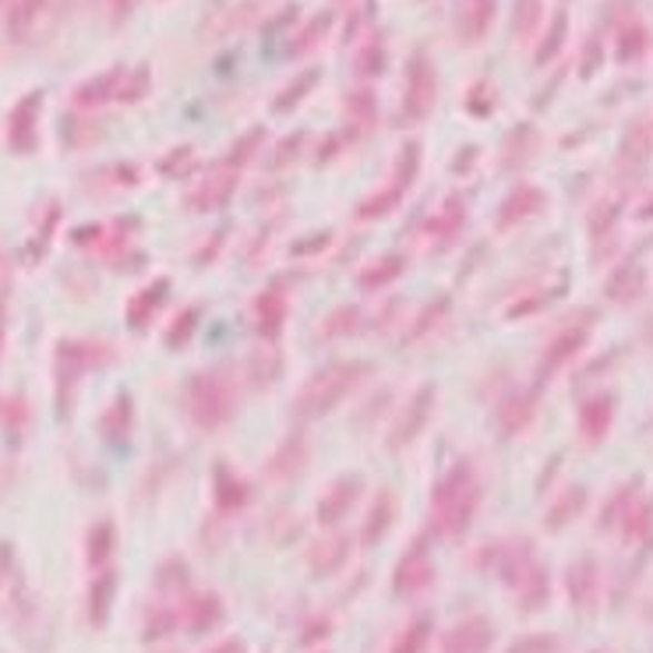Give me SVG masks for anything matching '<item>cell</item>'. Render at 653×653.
<instances>
[{"label": "cell", "instance_id": "6da1fadb", "mask_svg": "<svg viewBox=\"0 0 653 653\" xmlns=\"http://www.w3.org/2000/svg\"><path fill=\"white\" fill-rule=\"evenodd\" d=\"M372 375H375V364H367V360H336L329 367H321V372H315L294 399L297 417L318 421L325 414H333L336 406L346 396H354Z\"/></svg>", "mask_w": 653, "mask_h": 653}, {"label": "cell", "instance_id": "7a4b0ae2", "mask_svg": "<svg viewBox=\"0 0 653 653\" xmlns=\"http://www.w3.org/2000/svg\"><path fill=\"white\" fill-rule=\"evenodd\" d=\"M184 406L201 432H219L237 410V385L227 372H198L184 385Z\"/></svg>", "mask_w": 653, "mask_h": 653}, {"label": "cell", "instance_id": "3957f363", "mask_svg": "<svg viewBox=\"0 0 653 653\" xmlns=\"http://www.w3.org/2000/svg\"><path fill=\"white\" fill-rule=\"evenodd\" d=\"M477 502H481V484H477L474 463H456L453 471L442 477V484L435 487L438 530H445V534H453V537L463 534L477 513Z\"/></svg>", "mask_w": 653, "mask_h": 653}, {"label": "cell", "instance_id": "277c9868", "mask_svg": "<svg viewBox=\"0 0 653 653\" xmlns=\"http://www.w3.org/2000/svg\"><path fill=\"white\" fill-rule=\"evenodd\" d=\"M438 99V71L427 53H414L410 68H406V96H403V117L421 125V120L435 110Z\"/></svg>", "mask_w": 653, "mask_h": 653}, {"label": "cell", "instance_id": "5b68a950", "mask_svg": "<svg viewBox=\"0 0 653 653\" xmlns=\"http://www.w3.org/2000/svg\"><path fill=\"white\" fill-rule=\"evenodd\" d=\"M237 191V170L234 167H222L216 174H209L201 184H195L191 195L184 198V206L195 209V212H212L219 206H227Z\"/></svg>", "mask_w": 653, "mask_h": 653}, {"label": "cell", "instance_id": "8992f818", "mask_svg": "<svg viewBox=\"0 0 653 653\" xmlns=\"http://www.w3.org/2000/svg\"><path fill=\"white\" fill-rule=\"evenodd\" d=\"M590 321H594V315H586L573 325H565V329L547 343V350H544V360H541V375H551V372H558V367H565L568 360H573L586 339H590Z\"/></svg>", "mask_w": 653, "mask_h": 653}, {"label": "cell", "instance_id": "52a82bcc", "mask_svg": "<svg viewBox=\"0 0 653 653\" xmlns=\"http://www.w3.org/2000/svg\"><path fill=\"white\" fill-rule=\"evenodd\" d=\"M544 206H547V195L541 188H534V184H520V188L508 191V198L498 206L495 227L498 230H513V227H520V222L541 216Z\"/></svg>", "mask_w": 653, "mask_h": 653}, {"label": "cell", "instance_id": "ba28073f", "mask_svg": "<svg viewBox=\"0 0 653 653\" xmlns=\"http://www.w3.org/2000/svg\"><path fill=\"white\" fill-rule=\"evenodd\" d=\"M432 406H435V385L427 382V385H421V389L414 393V399L406 403V410H403V417L396 421V427H393V435H389V445L393 448H403V445H410L421 432H424V424H427V417H432Z\"/></svg>", "mask_w": 653, "mask_h": 653}, {"label": "cell", "instance_id": "9c48e42d", "mask_svg": "<svg viewBox=\"0 0 653 653\" xmlns=\"http://www.w3.org/2000/svg\"><path fill=\"white\" fill-rule=\"evenodd\" d=\"M537 414V389H530V393H508L502 403H498V410H495V424H498V432L505 438H513L520 435L523 427H530V421H534Z\"/></svg>", "mask_w": 653, "mask_h": 653}, {"label": "cell", "instance_id": "30bf717a", "mask_svg": "<svg viewBox=\"0 0 653 653\" xmlns=\"http://www.w3.org/2000/svg\"><path fill=\"white\" fill-rule=\"evenodd\" d=\"M611 424H615V396L597 393L580 406V435L590 445H601L611 432Z\"/></svg>", "mask_w": 653, "mask_h": 653}, {"label": "cell", "instance_id": "8fae6325", "mask_svg": "<svg viewBox=\"0 0 653 653\" xmlns=\"http://www.w3.org/2000/svg\"><path fill=\"white\" fill-rule=\"evenodd\" d=\"M495 11H498V0H463L459 26H456L463 43H481L495 22Z\"/></svg>", "mask_w": 653, "mask_h": 653}, {"label": "cell", "instance_id": "7c38bea8", "mask_svg": "<svg viewBox=\"0 0 653 653\" xmlns=\"http://www.w3.org/2000/svg\"><path fill=\"white\" fill-rule=\"evenodd\" d=\"M258 14V0H237V4H230V8H219L209 22H206V36L212 39H219V36H230V32H237L240 26H248L251 18Z\"/></svg>", "mask_w": 653, "mask_h": 653}, {"label": "cell", "instance_id": "4fadbf2b", "mask_svg": "<svg viewBox=\"0 0 653 653\" xmlns=\"http://www.w3.org/2000/svg\"><path fill=\"white\" fill-rule=\"evenodd\" d=\"M304 459H308V442H304L300 435H290L273 453V459H269V477H276V481L294 477L300 466H304Z\"/></svg>", "mask_w": 653, "mask_h": 653}, {"label": "cell", "instance_id": "5bb4252c", "mask_svg": "<svg viewBox=\"0 0 653 653\" xmlns=\"http://www.w3.org/2000/svg\"><path fill=\"white\" fill-rule=\"evenodd\" d=\"M255 311H258V333L265 339H276L283 333V321H287V297L279 290H265Z\"/></svg>", "mask_w": 653, "mask_h": 653}, {"label": "cell", "instance_id": "9a60e30c", "mask_svg": "<svg viewBox=\"0 0 653 653\" xmlns=\"http://www.w3.org/2000/svg\"><path fill=\"white\" fill-rule=\"evenodd\" d=\"M120 78H125V68H113V71H107V75H99V78L86 81V86L78 89L75 103H78V107L110 103V99H117V92H120Z\"/></svg>", "mask_w": 653, "mask_h": 653}, {"label": "cell", "instance_id": "2e32d148", "mask_svg": "<svg viewBox=\"0 0 653 653\" xmlns=\"http://www.w3.org/2000/svg\"><path fill=\"white\" fill-rule=\"evenodd\" d=\"M170 294V283H152L149 290H141L131 304H128V321L135 325V329H146V325L152 321V315L162 308V297Z\"/></svg>", "mask_w": 653, "mask_h": 653}, {"label": "cell", "instance_id": "e0dca14e", "mask_svg": "<svg viewBox=\"0 0 653 653\" xmlns=\"http://www.w3.org/2000/svg\"><path fill=\"white\" fill-rule=\"evenodd\" d=\"M403 269H406V258H403V255H385V258H378V261L367 265V269L357 276V287H360V290H378V287H385V283L399 279Z\"/></svg>", "mask_w": 653, "mask_h": 653}, {"label": "cell", "instance_id": "ac0fdd59", "mask_svg": "<svg viewBox=\"0 0 653 653\" xmlns=\"http://www.w3.org/2000/svg\"><path fill=\"white\" fill-rule=\"evenodd\" d=\"M360 481H354V477H346V481H339L336 487H333V492L329 495H325V502H321V523H336L343 513H346V508H350L354 505V498L360 495Z\"/></svg>", "mask_w": 653, "mask_h": 653}, {"label": "cell", "instance_id": "d6986e66", "mask_svg": "<svg viewBox=\"0 0 653 653\" xmlns=\"http://www.w3.org/2000/svg\"><path fill=\"white\" fill-rule=\"evenodd\" d=\"M36 113H39V96H29L26 103L14 110V120H11V146L14 149H32Z\"/></svg>", "mask_w": 653, "mask_h": 653}, {"label": "cell", "instance_id": "ffe728a7", "mask_svg": "<svg viewBox=\"0 0 653 653\" xmlns=\"http://www.w3.org/2000/svg\"><path fill=\"white\" fill-rule=\"evenodd\" d=\"M463 222H466V206H463L459 195H453L445 201V209L438 212V222H435V244L438 248H445V244L463 230Z\"/></svg>", "mask_w": 653, "mask_h": 653}, {"label": "cell", "instance_id": "44dd1931", "mask_svg": "<svg viewBox=\"0 0 653 653\" xmlns=\"http://www.w3.org/2000/svg\"><path fill=\"white\" fill-rule=\"evenodd\" d=\"M360 308L357 304H346V308H336L329 318L321 321V339H346V336H354L360 329Z\"/></svg>", "mask_w": 653, "mask_h": 653}, {"label": "cell", "instance_id": "7402d4cb", "mask_svg": "<svg viewBox=\"0 0 653 653\" xmlns=\"http://www.w3.org/2000/svg\"><path fill=\"white\" fill-rule=\"evenodd\" d=\"M650 152H653V135H650L646 125H640V120H636V125L629 128L619 156H622V162H629V167H640V162L650 159Z\"/></svg>", "mask_w": 653, "mask_h": 653}, {"label": "cell", "instance_id": "603a6c76", "mask_svg": "<svg viewBox=\"0 0 653 653\" xmlns=\"http://www.w3.org/2000/svg\"><path fill=\"white\" fill-rule=\"evenodd\" d=\"M604 294L611 300H622V304H629L632 297H640L643 294V269H636V265H629V269H619L615 276L607 279Z\"/></svg>", "mask_w": 653, "mask_h": 653}, {"label": "cell", "instance_id": "cb8c5ba5", "mask_svg": "<svg viewBox=\"0 0 653 653\" xmlns=\"http://www.w3.org/2000/svg\"><path fill=\"white\" fill-rule=\"evenodd\" d=\"M537 146H541L537 131L520 125L513 135H508V141H505V167H520V162H526V156L537 152Z\"/></svg>", "mask_w": 653, "mask_h": 653}, {"label": "cell", "instance_id": "d4e9b609", "mask_svg": "<svg viewBox=\"0 0 653 653\" xmlns=\"http://www.w3.org/2000/svg\"><path fill=\"white\" fill-rule=\"evenodd\" d=\"M597 590V565L594 562H576L573 573H568V594H573L576 604H590Z\"/></svg>", "mask_w": 653, "mask_h": 653}, {"label": "cell", "instance_id": "484cf974", "mask_svg": "<svg viewBox=\"0 0 653 653\" xmlns=\"http://www.w3.org/2000/svg\"><path fill=\"white\" fill-rule=\"evenodd\" d=\"M318 86V71H304L300 78H294L287 89L276 96V113H290L300 99H308V92Z\"/></svg>", "mask_w": 653, "mask_h": 653}, {"label": "cell", "instance_id": "4316f807", "mask_svg": "<svg viewBox=\"0 0 653 653\" xmlns=\"http://www.w3.org/2000/svg\"><path fill=\"white\" fill-rule=\"evenodd\" d=\"M216 492L222 498V505H244L248 502V484H244L230 466H216Z\"/></svg>", "mask_w": 653, "mask_h": 653}, {"label": "cell", "instance_id": "83f0119b", "mask_svg": "<svg viewBox=\"0 0 653 653\" xmlns=\"http://www.w3.org/2000/svg\"><path fill=\"white\" fill-rule=\"evenodd\" d=\"M149 89H152V75H149L146 65H141V68H135V71H125V78H120V92H117V99H120V103H138V99H146V96H149Z\"/></svg>", "mask_w": 653, "mask_h": 653}, {"label": "cell", "instance_id": "f1b7e54d", "mask_svg": "<svg viewBox=\"0 0 653 653\" xmlns=\"http://www.w3.org/2000/svg\"><path fill=\"white\" fill-rule=\"evenodd\" d=\"M385 60H389V50H385V39H372V43H364L360 50H357V71L364 75V78H375V75H382L385 71Z\"/></svg>", "mask_w": 653, "mask_h": 653}, {"label": "cell", "instance_id": "f546056e", "mask_svg": "<svg viewBox=\"0 0 653 653\" xmlns=\"http://www.w3.org/2000/svg\"><path fill=\"white\" fill-rule=\"evenodd\" d=\"M399 201H403V191L393 184L389 191H378V195H372V198H364V201H360V209H357V216H360V219H378V216H385V212H393V209L399 206Z\"/></svg>", "mask_w": 653, "mask_h": 653}, {"label": "cell", "instance_id": "4dcf8cb0", "mask_svg": "<svg viewBox=\"0 0 653 653\" xmlns=\"http://www.w3.org/2000/svg\"><path fill=\"white\" fill-rule=\"evenodd\" d=\"M541 11H544V0H516V11H513V29L520 39H526L530 32L537 29L541 22Z\"/></svg>", "mask_w": 653, "mask_h": 653}, {"label": "cell", "instance_id": "1f68e13d", "mask_svg": "<svg viewBox=\"0 0 653 653\" xmlns=\"http://www.w3.org/2000/svg\"><path fill=\"white\" fill-rule=\"evenodd\" d=\"M643 50H646V29L640 22L625 26L619 32V60H625V65H629V60L643 57Z\"/></svg>", "mask_w": 653, "mask_h": 653}, {"label": "cell", "instance_id": "d6a6232c", "mask_svg": "<svg viewBox=\"0 0 653 653\" xmlns=\"http://www.w3.org/2000/svg\"><path fill=\"white\" fill-rule=\"evenodd\" d=\"M329 26H333V14H318V18H311V22L304 26V32L294 39V50H290V53H308V50H315V47L321 43V36L329 32Z\"/></svg>", "mask_w": 653, "mask_h": 653}, {"label": "cell", "instance_id": "836d02e7", "mask_svg": "<svg viewBox=\"0 0 653 653\" xmlns=\"http://www.w3.org/2000/svg\"><path fill=\"white\" fill-rule=\"evenodd\" d=\"M565 32H568V18H565V14H555V26L547 29L544 43H541V50H537V65H547V60L562 50V43H565Z\"/></svg>", "mask_w": 653, "mask_h": 653}, {"label": "cell", "instance_id": "e575fe53", "mask_svg": "<svg viewBox=\"0 0 653 653\" xmlns=\"http://www.w3.org/2000/svg\"><path fill=\"white\" fill-rule=\"evenodd\" d=\"M583 502H586V492H583V487H568V495L558 502V508H551V516H547L551 530H558L562 520H573V516L580 513V508H583Z\"/></svg>", "mask_w": 653, "mask_h": 653}, {"label": "cell", "instance_id": "d590c367", "mask_svg": "<svg viewBox=\"0 0 653 653\" xmlns=\"http://www.w3.org/2000/svg\"><path fill=\"white\" fill-rule=\"evenodd\" d=\"M393 495H378V505H375V513L372 520H367V530H364V541H375L382 530H389V520H393Z\"/></svg>", "mask_w": 653, "mask_h": 653}, {"label": "cell", "instance_id": "8d00e7d4", "mask_svg": "<svg viewBox=\"0 0 653 653\" xmlns=\"http://www.w3.org/2000/svg\"><path fill=\"white\" fill-rule=\"evenodd\" d=\"M445 311H448V297H435L427 308L421 311V318H417V325L410 329V339H421V336H427L432 333V325L438 321V318H445Z\"/></svg>", "mask_w": 653, "mask_h": 653}, {"label": "cell", "instance_id": "74e56055", "mask_svg": "<svg viewBox=\"0 0 653 653\" xmlns=\"http://www.w3.org/2000/svg\"><path fill=\"white\" fill-rule=\"evenodd\" d=\"M265 146V131L261 128H251L248 131V141H237V146H234V152H230V162H227V167H234V170H240V162H248L258 149Z\"/></svg>", "mask_w": 653, "mask_h": 653}, {"label": "cell", "instance_id": "f35d334b", "mask_svg": "<svg viewBox=\"0 0 653 653\" xmlns=\"http://www.w3.org/2000/svg\"><path fill=\"white\" fill-rule=\"evenodd\" d=\"M279 372H283V360L273 354H255L251 357V382L255 385H269L273 378H279Z\"/></svg>", "mask_w": 653, "mask_h": 653}, {"label": "cell", "instance_id": "ab89813d", "mask_svg": "<svg viewBox=\"0 0 653 653\" xmlns=\"http://www.w3.org/2000/svg\"><path fill=\"white\" fill-rule=\"evenodd\" d=\"M421 170V146H406L403 156H399V174H396V188L406 191V184H410Z\"/></svg>", "mask_w": 653, "mask_h": 653}, {"label": "cell", "instance_id": "60d3db41", "mask_svg": "<svg viewBox=\"0 0 653 653\" xmlns=\"http://www.w3.org/2000/svg\"><path fill=\"white\" fill-rule=\"evenodd\" d=\"M195 325H198V311H184L177 321H174V333H167V346H184V339L195 336Z\"/></svg>", "mask_w": 653, "mask_h": 653}, {"label": "cell", "instance_id": "b9f144b4", "mask_svg": "<svg viewBox=\"0 0 653 653\" xmlns=\"http://www.w3.org/2000/svg\"><path fill=\"white\" fill-rule=\"evenodd\" d=\"M304 141H308V135H290L287 141H283V146L276 149V156H273V167L279 170V167H290V162L297 159V152L304 149Z\"/></svg>", "mask_w": 653, "mask_h": 653}, {"label": "cell", "instance_id": "7bdbcfd3", "mask_svg": "<svg viewBox=\"0 0 653 653\" xmlns=\"http://www.w3.org/2000/svg\"><path fill=\"white\" fill-rule=\"evenodd\" d=\"M350 113L357 117V125H360V117L372 120V117H375V96H372V92H357V96H350Z\"/></svg>", "mask_w": 653, "mask_h": 653}, {"label": "cell", "instance_id": "ee69618b", "mask_svg": "<svg viewBox=\"0 0 653 653\" xmlns=\"http://www.w3.org/2000/svg\"><path fill=\"white\" fill-rule=\"evenodd\" d=\"M135 4H138V0H113V18H117V22H120V18H125L128 11H135Z\"/></svg>", "mask_w": 653, "mask_h": 653}, {"label": "cell", "instance_id": "f6af8a7d", "mask_svg": "<svg viewBox=\"0 0 653 653\" xmlns=\"http://www.w3.org/2000/svg\"><path fill=\"white\" fill-rule=\"evenodd\" d=\"M643 219H653V201H650V206L643 209Z\"/></svg>", "mask_w": 653, "mask_h": 653}]
</instances>
